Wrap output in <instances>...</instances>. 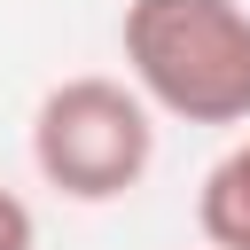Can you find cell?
I'll return each mask as SVG.
<instances>
[{"label":"cell","mask_w":250,"mask_h":250,"mask_svg":"<svg viewBox=\"0 0 250 250\" xmlns=\"http://www.w3.org/2000/svg\"><path fill=\"white\" fill-rule=\"evenodd\" d=\"M133 94L180 125H250V8L242 0H125Z\"/></svg>","instance_id":"6da1fadb"},{"label":"cell","mask_w":250,"mask_h":250,"mask_svg":"<svg viewBox=\"0 0 250 250\" xmlns=\"http://www.w3.org/2000/svg\"><path fill=\"white\" fill-rule=\"evenodd\" d=\"M0 250H39V219L16 188H0Z\"/></svg>","instance_id":"277c9868"},{"label":"cell","mask_w":250,"mask_h":250,"mask_svg":"<svg viewBox=\"0 0 250 250\" xmlns=\"http://www.w3.org/2000/svg\"><path fill=\"white\" fill-rule=\"evenodd\" d=\"M195 227L211 250H250V133L203 172L195 188Z\"/></svg>","instance_id":"3957f363"},{"label":"cell","mask_w":250,"mask_h":250,"mask_svg":"<svg viewBox=\"0 0 250 250\" xmlns=\"http://www.w3.org/2000/svg\"><path fill=\"white\" fill-rule=\"evenodd\" d=\"M31 164L70 203H117L156 164V109L125 78H62L31 109Z\"/></svg>","instance_id":"7a4b0ae2"}]
</instances>
